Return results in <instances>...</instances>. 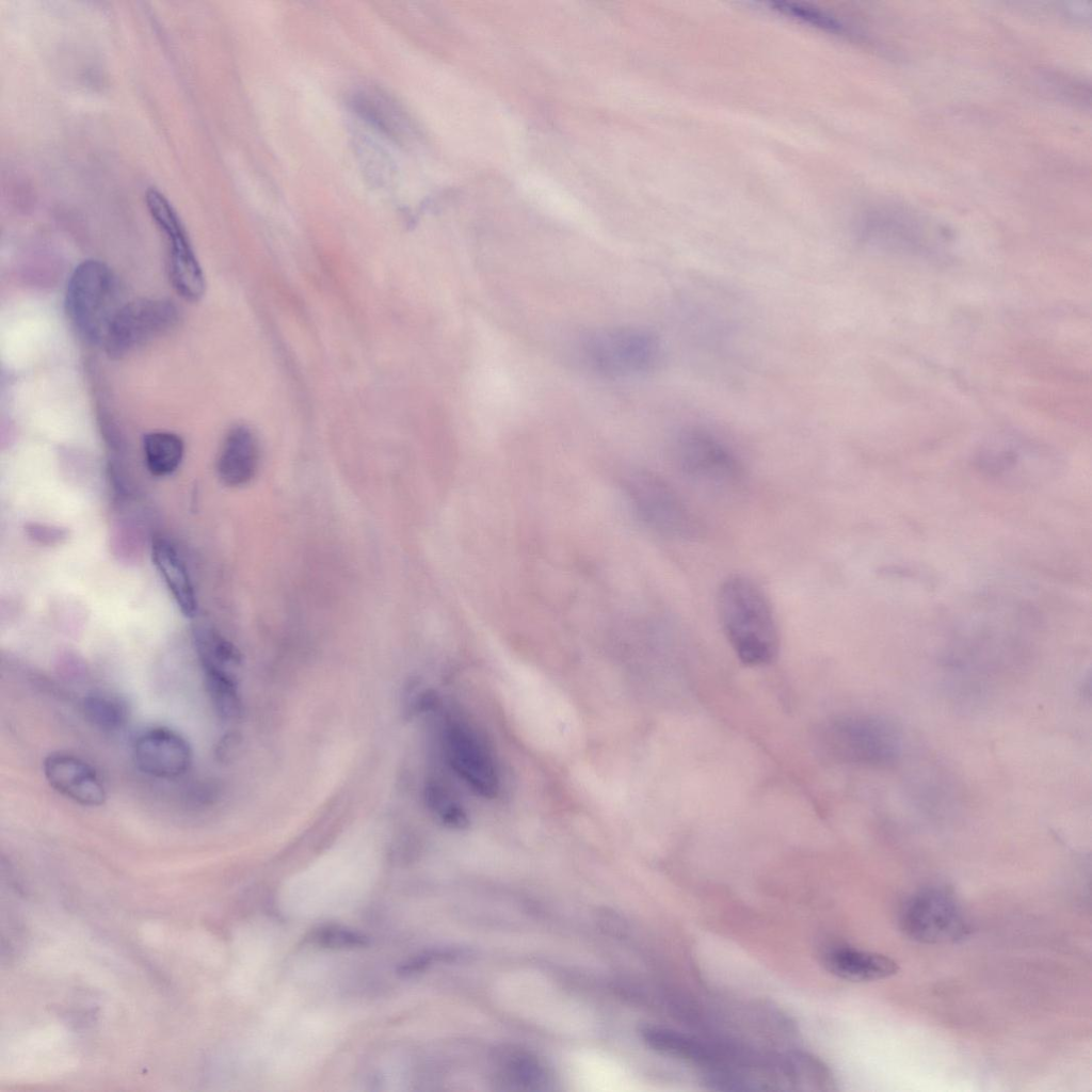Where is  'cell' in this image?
<instances>
[{"instance_id": "cell-3", "label": "cell", "mask_w": 1092, "mask_h": 1092, "mask_svg": "<svg viewBox=\"0 0 1092 1092\" xmlns=\"http://www.w3.org/2000/svg\"><path fill=\"white\" fill-rule=\"evenodd\" d=\"M580 357L593 372L610 378H631L655 370L662 344L652 331L639 326H612L589 332L580 340Z\"/></svg>"}, {"instance_id": "cell-15", "label": "cell", "mask_w": 1092, "mask_h": 1092, "mask_svg": "<svg viewBox=\"0 0 1092 1092\" xmlns=\"http://www.w3.org/2000/svg\"><path fill=\"white\" fill-rule=\"evenodd\" d=\"M640 1035L653 1050L698 1065L705 1071L711 1070L728 1059L706 1042L672 1028L646 1025L641 1028Z\"/></svg>"}, {"instance_id": "cell-21", "label": "cell", "mask_w": 1092, "mask_h": 1092, "mask_svg": "<svg viewBox=\"0 0 1092 1092\" xmlns=\"http://www.w3.org/2000/svg\"><path fill=\"white\" fill-rule=\"evenodd\" d=\"M82 709L90 723L106 732L123 728L129 716V709L122 698L102 692L86 695L82 702Z\"/></svg>"}, {"instance_id": "cell-24", "label": "cell", "mask_w": 1092, "mask_h": 1092, "mask_svg": "<svg viewBox=\"0 0 1092 1092\" xmlns=\"http://www.w3.org/2000/svg\"><path fill=\"white\" fill-rule=\"evenodd\" d=\"M770 6L782 15L817 28L830 31L842 30V26L834 17L814 7L786 1L771 2Z\"/></svg>"}, {"instance_id": "cell-9", "label": "cell", "mask_w": 1092, "mask_h": 1092, "mask_svg": "<svg viewBox=\"0 0 1092 1092\" xmlns=\"http://www.w3.org/2000/svg\"><path fill=\"white\" fill-rule=\"evenodd\" d=\"M900 922L910 937L928 944L956 942L968 932L960 904L941 888H929L912 897L904 905Z\"/></svg>"}, {"instance_id": "cell-12", "label": "cell", "mask_w": 1092, "mask_h": 1092, "mask_svg": "<svg viewBox=\"0 0 1092 1092\" xmlns=\"http://www.w3.org/2000/svg\"><path fill=\"white\" fill-rule=\"evenodd\" d=\"M43 771L57 792L77 804L96 807L107 800L101 776L79 756L63 751L52 752L44 759Z\"/></svg>"}, {"instance_id": "cell-17", "label": "cell", "mask_w": 1092, "mask_h": 1092, "mask_svg": "<svg viewBox=\"0 0 1092 1092\" xmlns=\"http://www.w3.org/2000/svg\"><path fill=\"white\" fill-rule=\"evenodd\" d=\"M150 553L154 565L173 596L178 609L187 617H193L197 610L194 587L176 547L163 536L151 541Z\"/></svg>"}, {"instance_id": "cell-2", "label": "cell", "mask_w": 1092, "mask_h": 1092, "mask_svg": "<svg viewBox=\"0 0 1092 1092\" xmlns=\"http://www.w3.org/2000/svg\"><path fill=\"white\" fill-rule=\"evenodd\" d=\"M823 751L842 762L886 768L902 748L899 726L877 714L841 716L826 722L819 735Z\"/></svg>"}, {"instance_id": "cell-5", "label": "cell", "mask_w": 1092, "mask_h": 1092, "mask_svg": "<svg viewBox=\"0 0 1092 1092\" xmlns=\"http://www.w3.org/2000/svg\"><path fill=\"white\" fill-rule=\"evenodd\" d=\"M624 488L639 518L656 532L675 539H694L700 524L675 489L659 476L638 470L625 479Z\"/></svg>"}, {"instance_id": "cell-23", "label": "cell", "mask_w": 1092, "mask_h": 1092, "mask_svg": "<svg viewBox=\"0 0 1092 1092\" xmlns=\"http://www.w3.org/2000/svg\"><path fill=\"white\" fill-rule=\"evenodd\" d=\"M425 800L431 810L448 826L462 829L468 823L462 805L440 785L430 784L425 788Z\"/></svg>"}, {"instance_id": "cell-19", "label": "cell", "mask_w": 1092, "mask_h": 1092, "mask_svg": "<svg viewBox=\"0 0 1092 1092\" xmlns=\"http://www.w3.org/2000/svg\"><path fill=\"white\" fill-rule=\"evenodd\" d=\"M143 453L147 470L158 478L174 473L184 455L182 438L167 431H154L143 437Z\"/></svg>"}, {"instance_id": "cell-8", "label": "cell", "mask_w": 1092, "mask_h": 1092, "mask_svg": "<svg viewBox=\"0 0 1092 1092\" xmlns=\"http://www.w3.org/2000/svg\"><path fill=\"white\" fill-rule=\"evenodd\" d=\"M178 320V307L170 300H134L119 308L102 344L111 358H124L168 333Z\"/></svg>"}, {"instance_id": "cell-16", "label": "cell", "mask_w": 1092, "mask_h": 1092, "mask_svg": "<svg viewBox=\"0 0 1092 1092\" xmlns=\"http://www.w3.org/2000/svg\"><path fill=\"white\" fill-rule=\"evenodd\" d=\"M824 968L832 975L854 982L876 981L897 974L898 964L890 958L850 946H834L821 956Z\"/></svg>"}, {"instance_id": "cell-26", "label": "cell", "mask_w": 1092, "mask_h": 1092, "mask_svg": "<svg viewBox=\"0 0 1092 1092\" xmlns=\"http://www.w3.org/2000/svg\"><path fill=\"white\" fill-rule=\"evenodd\" d=\"M25 531L31 541L43 546L59 545L68 537L66 528L35 521L26 524Z\"/></svg>"}, {"instance_id": "cell-10", "label": "cell", "mask_w": 1092, "mask_h": 1092, "mask_svg": "<svg viewBox=\"0 0 1092 1092\" xmlns=\"http://www.w3.org/2000/svg\"><path fill=\"white\" fill-rule=\"evenodd\" d=\"M449 762L455 773L478 796L495 798L500 790V775L495 759L475 729L460 722H450L444 733Z\"/></svg>"}, {"instance_id": "cell-14", "label": "cell", "mask_w": 1092, "mask_h": 1092, "mask_svg": "<svg viewBox=\"0 0 1092 1092\" xmlns=\"http://www.w3.org/2000/svg\"><path fill=\"white\" fill-rule=\"evenodd\" d=\"M1047 460L1022 443L1002 441L987 449L981 457V467L990 477L1008 484H1027L1045 478Z\"/></svg>"}, {"instance_id": "cell-11", "label": "cell", "mask_w": 1092, "mask_h": 1092, "mask_svg": "<svg viewBox=\"0 0 1092 1092\" xmlns=\"http://www.w3.org/2000/svg\"><path fill=\"white\" fill-rule=\"evenodd\" d=\"M136 768L156 778H176L188 772L193 752L188 740L176 730L154 726L140 733L132 744Z\"/></svg>"}, {"instance_id": "cell-6", "label": "cell", "mask_w": 1092, "mask_h": 1092, "mask_svg": "<svg viewBox=\"0 0 1092 1092\" xmlns=\"http://www.w3.org/2000/svg\"><path fill=\"white\" fill-rule=\"evenodd\" d=\"M145 202L166 242L167 272L173 288L187 301H199L206 289L205 276L178 213L155 188L146 191Z\"/></svg>"}, {"instance_id": "cell-4", "label": "cell", "mask_w": 1092, "mask_h": 1092, "mask_svg": "<svg viewBox=\"0 0 1092 1092\" xmlns=\"http://www.w3.org/2000/svg\"><path fill=\"white\" fill-rule=\"evenodd\" d=\"M118 282L99 260H84L69 276L65 312L77 334L86 342L102 343L121 304Z\"/></svg>"}, {"instance_id": "cell-20", "label": "cell", "mask_w": 1092, "mask_h": 1092, "mask_svg": "<svg viewBox=\"0 0 1092 1092\" xmlns=\"http://www.w3.org/2000/svg\"><path fill=\"white\" fill-rule=\"evenodd\" d=\"M499 1070L503 1081L521 1090H539L548 1081L544 1063L533 1054L520 1049L504 1051L500 1056Z\"/></svg>"}, {"instance_id": "cell-7", "label": "cell", "mask_w": 1092, "mask_h": 1092, "mask_svg": "<svg viewBox=\"0 0 1092 1092\" xmlns=\"http://www.w3.org/2000/svg\"><path fill=\"white\" fill-rule=\"evenodd\" d=\"M674 452L682 473L697 483L728 488L742 480L743 468L734 451L703 428L682 429L676 437Z\"/></svg>"}, {"instance_id": "cell-18", "label": "cell", "mask_w": 1092, "mask_h": 1092, "mask_svg": "<svg viewBox=\"0 0 1092 1092\" xmlns=\"http://www.w3.org/2000/svg\"><path fill=\"white\" fill-rule=\"evenodd\" d=\"M193 641L204 671L231 673L241 661L237 647L209 624L194 625Z\"/></svg>"}, {"instance_id": "cell-13", "label": "cell", "mask_w": 1092, "mask_h": 1092, "mask_svg": "<svg viewBox=\"0 0 1092 1092\" xmlns=\"http://www.w3.org/2000/svg\"><path fill=\"white\" fill-rule=\"evenodd\" d=\"M259 462V444L254 432L246 425H236L222 443L216 461L218 477L227 486H244L257 475Z\"/></svg>"}, {"instance_id": "cell-1", "label": "cell", "mask_w": 1092, "mask_h": 1092, "mask_svg": "<svg viewBox=\"0 0 1092 1092\" xmlns=\"http://www.w3.org/2000/svg\"><path fill=\"white\" fill-rule=\"evenodd\" d=\"M717 608L723 631L739 660L762 667L776 658L780 636L769 598L752 579L733 575L720 585Z\"/></svg>"}, {"instance_id": "cell-25", "label": "cell", "mask_w": 1092, "mask_h": 1092, "mask_svg": "<svg viewBox=\"0 0 1092 1092\" xmlns=\"http://www.w3.org/2000/svg\"><path fill=\"white\" fill-rule=\"evenodd\" d=\"M311 938L316 944L327 948H353L368 944L365 935L339 927L321 928L312 933Z\"/></svg>"}, {"instance_id": "cell-22", "label": "cell", "mask_w": 1092, "mask_h": 1092, "mask_svg": "<svg viewBox=\"0 0 1092 1092\" xmlns=\"http://www.w3.org/2000/svg\"><path fill=\"white\" fill-rule=\"evenodd\" d=\"M209 698L215 712L224 720L238 719L242 712L241 698L232 673L204 671Z\"/></svg>"}]
</instances>
